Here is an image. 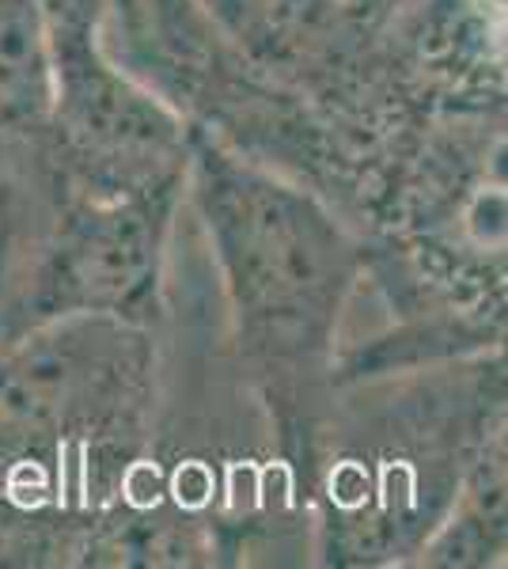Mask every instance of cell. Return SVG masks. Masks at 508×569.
<instances>
[{
  "label": "cell",
  "instance_id": "6da1fadb",
  "mask_svg": "<svg viewBox=\"0 0 508 569\" xmlns=\"http://www.w3.org/2000/svg\"><path fill=\"white\" fill-rule=\"evenodd\" d=\"M349 224L387 311L338 383L508 350V96L425 84L380 141Z\"/></svg>",
  "mask_w": 508,
  "mask_h": 569
},
{
  "label": "cell",
  "instance_id": "7a4b0ae2",
  "mask_svg": "<svg viewBox=\"0 0 508 569\" xmlns=\"http://www.w3.org/2000/svg\"><path fill=\"white\" fill-rule=\"evenodd\" d=\"M187 201L220 281L239 380L262 415L289 501L300 509L335 410L346 311L365 289V240L316 190L198 133Z\"/></svg>",
  "mask_w": 508,
  "mask_h": 569
},
{
  "label": "cell",
  "instance_id": "3957f363",
  "mask_svg": "<svg viewBox=\"0 0 508 569\" xmlns=\"http://www.w3.org/2000/svg\"><path fill=\"white\" fill-rule=\"evenodd\" d=\"M156 433V327L72 316L0 342V569H91Z\"/></svg>",
  "mask_w": 508,
  "mask_h": 569
},
{
  "label": "cell",
  "instance_id": "277c9868",
  "mask_svg": "<svg viewBox=\"0 0 508 569\" xmlns=\"http://www.w3.org/2000/svg\"><path fill=\"white\" fill-rule=\"evenodd\" d=\"M508 418V350L338 383L300 490L308 562L414 569L459 479Z\"/></svg>",
  "mask_w": 508,
  "mask_h": 569
},
{
  "label": "cell",
  "instance_id": "5b68a950",
  "mask_svg": "<svg viewBox=\"0 0 508 569\" xmlns=\"http://www.w3.org/2000/svg\"><path fill=\"white\" fill-rule=\"evenodd\" d=\"M182 201L91 194L46 160L34 137L0 144V342L72 316L160 330Z\"/></svg>",
  "mask_w": 508,
  "mask_h": 569
},
{
  "label": "cell",
  "instance_id": "8992f818",
  "mask_svg": "<svg viewBox=\"0 0 508 569\" xmlns=\"http://www.w3.org/2000/svg\"><path fill=\"white\" fill-rule=\"evenodd\" d=\"M107 42L198 137L316 190L349 220L360 187L349 137L247 61L193 0H110Z\"/></svg>",
  "mask_w": 508,
  "mask_h": 569
},
{
  "label": "cell",
  "instance_id": "52a82bcc",
  "mask_svg": "<svg viewBox=\"0 0 508 569\" xmlns=\"http://www.w3.org/2000/svg\"><path fill=\"white\" fill-rule=\"evenodd\" d=\"M107 8L110 0H50V110L34 141L91 194H187L193 130L118 61Z\"/></svg>",
  "mask_w": 508,
  "mask_h": 569
},
{
  "label": "cell",
  "instance_id": "ba28073f",
  "mask_svg": "<svg viewBox=\"0 0 508 569\" xmlns=\"http://www.w3.org/2000/svg\"><path fill=\"white\" fill-rule=\"evenodd\" d=\"M193 4L247 61L311 99L349 137L360 156V182H365L380 141L425 88L391 23L368 20L349 0H193Z\"/></svg>",
  "mask_w": 508,
  "mask_h": 569
},
{
  "label": "cell",
  "instance_id": "9c48e42d",
  "mask_svg": "<svg viewBox=\"0 0 508 569\" xmlns=\"http://www.w3.org/2000/svg\"><path fill=\"white\" fill-rule=\"evenodd\" d=\"M508 566V418L459 479L451 505L414 569H501Z\"/></svg>",
  "mask_w": 508,
  "mask_h": 569
},
{
  "label": "cell",
  "instance_id": "30bf717a",
  "mask_svg": "<svg viewBox=\"0 0 508 569\" xmlns=\"http://www.w3.org/2000/svg\"><path fill=\"white\" fill-rule=\"evenodd\" d=\"M50 110V0H0V144L34 137Z\"/></svg>",
  "mask_w": 508,
  "mask_h": 569
},
{
  "label": "cell",
  "instance_id": "8fae6325",
  "mask_svg": "<svg viewBox=\"0 0 508 569\" xmlns=\"http://www.w3.org/2000/svg\"><path fill=\"white\" fill-rule=\"evenodd\" d=\"M349 4L357 8V12H365L368 20H376V23H387V20H395V16L406 8V0H349Z\"/></svg>",
  "mask_w": 508,
  "mask_h": 569
}]
</instances>
